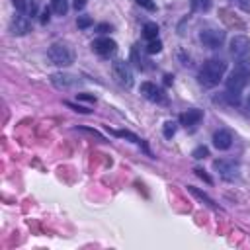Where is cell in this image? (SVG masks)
<instances>
[{
  "mask_svg": "<svg viewBox=\"0 0 250 250\" xmlns=\"http://www.w3.org/2000/svg\"><path fill=\"white\" fill-rule=\"evenodd\" d=\"M250 84V62L240 61L227 78V92L238 96L246 86Z\"/></svg>",
  "mask_w": 250,
  "mask_h": 250,
  "instance_id": "cell-1",
  "label": "cell"
},
{
  "mask_svg": "<svg viewBox=\"0 0 250 250\" xmlns=\"http://www.w3.org/2000/svg\"><path fill=\"white\" fill-rule=\"evenodd\" d=\"M225 70H227V62L225 61H221V59H209V61L203 62V66L199 70V82L203 86H209V88L211 86H217L221 82Z\"/></svg>",
  "mask_w": 250,
  "mask_h": 250,
  "instance_id": "cell-2",
  "label": "cell"
},
{
  "mask_svg": "<svg viewBox=\"0 0 250 250\" xmlns=\"http://www.w3.org/2000/svg\"><path fill=\"white\" fill-rule=\"evenodd\" d=\"M47 55H49L51 62L57 64V66H68V64L74 62V53H72V49H70L68 45H64V43H53V45L49 47Z\"/></svg>",
  "mask_w": 250,
  "mask_h": 250,
  "instance_id": "cell-3",
  "label": "cell"
},
{
  "mask_svg": "<svg viewBox=\"0 0 250 250\" xmlns=\"http://www.w3.org/2000/svg\"><path fill=\"white\" fill-rule=\"evenodd\" d=\"M230 55L238 61H246L250 55V39L246 35H234L230 39Z\"/></svg>",
  "mask_w": 250,
  "mask_h": 250,
  "instance_id": "cell-4",
  "label": "cell"
},
{
  "mask_svg": "<svg viewBox=\"0 0 250 250\" xmlns=\"http://www.w3.org/2000/svg\"><path fill=\"white\" fill-rule=\"evenodd\" d=\"M111 72H113V78H115L121 86H125V88H131V86H133V72H131V68H129L127 62L115 61L113 66H111Z\"/></svg>",
  "mask_w": 250,
  "mask_h": 250,
  "instance_id": "cell-5",
  "label": "cell"
},
{
  "mask_svg": "<svg viewBox=\"0 0 250 250\" xmlns=\"http://www.w3.org/2000/svg\"><path fill=\"white\" fill-rule=\"evenodd\" d=\"M199 39H201V43H203L205 47L217 49V47H221L223 41H225V31H221V29H203V31L199 33Z\"/></svg>",
  "mask_w": 250,
  "mask_h": 250,
  "instance_id": "cell-6",
  "label": "cell"
},
{
  "mask_svg": "<svg viewBox=\"0 0 250 250\" xmlns=\"http://www.w3.org/2000/svg\"><path fill=\"white\" fill-rule=\"evenodd\" d=\"M213 168L225 178V180H232L238 176V164L234 160H227V158H221V160H215L213 162Z\"/></svg>",
  "mask_w": 250,
  "mask_h": 250,
  "instance_id": "cell-7",
  "label": "cell"
},
{
  "mask_svg": "<svg viewBox=\"0 0 250 250\" xmlns=\"http://www.w3.org/2000/svg\"><path fill=\"white\" fill-rule=\"evenodd\" d=\"M92 49H94L96 53L107 57V55H113V53L117 51V43H115L113 39H109V37H100V39H96V41L92 43Z\"/></svg>",
  "mask_w": 250,
  "mask_h": 250,
  "instance_id": "cell-8",
  "label": "cell"
},
{
  "mask_svg": "<svg viewBox=\"0 0 250 250\" xmlns=\"http://www.w3.org/2000/svg\"><path fill=\"white\" fill-rule=\"evenodd\" d=\"M141 94H143L146 100H150V102H164L162 90L156 88V84H152V82H143V84H141Z\"/></svg>",
  "mask_w": 250,
  "mask_h": 250,
  "instance_id": "cell-9",
  "label": "cell"
},
{
  "mask_svg": "<svg viewBox=\"0 0 250 250\" xmlns=\"http://www.w3.org/2000/svg\"><path fill=\"white\" fill-rule=\"evenodd\" d=\"M213 145H215L219 150H227V148H230V145H232V135H230L229 131L221 129V131H217V133L213 135Z\"/></svg>",
  "mask_w": 250,
  "mask_h": 250,
  "instance_id": "cell-10",
  "label": "cell"
},
{
  "mask_svg": "<svg viewBox=\"0 0 250 250\" xmlns=\"http://www.w3.org/2000/svg\"><path fill=\"white\" fill-rule=\"evenodd\" d=\"M51 82H53L57 88H70V86H74V84L78 82V78H76V76H72V74L55 72V74L51 76Z\"/></svg>",
  "mask_w": 250,
  "mask_h": 250,
  "instance_id": "cell-11",
  "label": "cell"
},
{
  "mask_svg": "<svg viewBox=\"0 0 250 250\" xmlns=\"http://www.w3.org/2000/svg\"><path fill=\"white\" fill-rule=\"evenodd\" d=\"M10 29H12L14 35H25V33L31 29V23H29L23 16H16V18L12 20V23H10Z\"/></svg>",
  "mask_w": 250,
  "mask_h": 250,
  "instance_id": "cell-12",
  "label": "cell"
},
{
  "mask_svg": "<svg viewBox=\"0 0 250 250\" xmlns=\"http://www.w3.org/2000/svg\"><path fill=\"white\" fill-rule=\"evenodd\" d=\"M201 117H203V111H201V109H188V111H184V113L180 115V123L186 125V127H191V125L199 123Z\"/></svg>",
  "mask_w": 250,
  "mask_h": 250,
  "instance_id": "cell-13",
  "label": "cell"
},
{
  "mask_svg": "<svg viewBox=\"0 0 250 250\" xmlns=\"http://www.w3.org/2000/svg\"><path fill=\"white\" fill-rule=\"evenodd\" d=\"M51 10L57 16H64L68 10V0H51Z\"/></svg>",
  "mask_w": 250,
  "mask_h": 250,
  "instance_id": "cell-14",
  "label": "cell"
},
{
  "mask_svg": "<svg viewBox=\"0 0 250 250\" xmlns=\"http://www.w3.org/2000/svg\"><path fill=\"white\" fill-rule=\"evenodd\" d=\"M188 191H189L191 195H195L197 199H201V201H205V203H207L209 207H215V201H213V199H211V197H209L207 193H203V191H199L197 188H193V186H188Z\"/></svg>",
  "mask_w": 250,
  "mask_h": 250,
  "instance_id": "cell-15",
  "label": "cell"
},
{
  "mask_svg": "<svg viewBox=\"0 0 250 250\" xmlns=\"http://www.w3.org/2000/svg\"><path fill=\"white\" fill-rule=\"evenodd\" d=\"M143 35L150 41V39H156V35H158V25L156 23H152V21H148V23H145V29H143Z\"/></svg>",
  "mask_w": 250,
  "mask_h": 250,
  "instance_id": "cell-16",
  "label": "cell"
},
{
  "mask_svg": "<svg viewBox=\"0 0 250 250\" xmlns=\"http://www.w3.org/2000/svg\"><path fill=\"white\" fill-rule=\"evenodd\" d=\"M209 8H211V0H191L193 12H207Z\"/></svg>",
  "mask_w": 250,
  "mask_h": 250,
  "instance_id": "cell-17",
  "label": "cell"
},
{
  "mask_svg": "<svg viewBox=\"0 0 250 250\" xmlns=\"http://www.w3.org/2000/svg\"><path fill=\"white\" fill-rule=\"evenodd\" d=\"M109 133H113V135H117V137H123V139H129V141H133V143H137V145H143V141H141L135 133H131V131H109Z\"/></svg>",
  "mask_w": 250,
  "mask_h": 250,
  "instance_id": "cell-18",
  "label": "cell"
},
{
  "mask_svg": "<svg viewBox=\"0 0 250 250\" xmlns=\"http://www.w3.org/2000/svg\"><path fill=\"white\" fill-rule=\"evenodd\" d=\"M160 51H162V43L158 39H150L148 45H146V53L154 55V53H160Z\"/></svg>",
  "mask_w": 250,
  "mask_h": 250,
  "instance_id": "cell-19",
  "label": "cell"
},
{
  "mask_svg": "<svg viewBox=\"0 0 250 250\" xmlns=\"http://www.w3.org/2000/svg\"><path fill=\"white\" fill-rule=\"evenodd\" d=\"M162 133H164L166 139H172L174 133H176V123H174V121H166L164 127H162Z\"/></svg>",
  "mask_w": 250,
  "mask_h": 250,
  "instance_id": "cell-20",
  "label": "cell"
},
{
  "mask_svg": "<svg viewBox=\"0 0 250 250\" xmlns=\"http://www.w3.org/2000/svg\"><path fill=\"white\" fill-rule=\"evenodd\" d=\"M191 156L199 160V158H205V156H209V150H207V146H197V148H193Z\"/></svg>",
  "mask_w": 250,
  "mask_h": 250,
  "instance_id": "cell-21",
  "label": "cell"
},
{
  "mask_svg": "<svg viewBox=\"0 0 250 250\" xmlns=\"http://www.w3.org/2000/svg\"><path fill=\"white\" fill-rule=\"evenodd\" d=\"M76 23H78V27H80V29H86V27H90V25H92V18H88V16H80Z\"/></svg>",
  "mask_w": 250,
  "mask_h": 250,
  "instance_id": "cell-22",
  "label": "cell"
},
{
  "mask_svg": "<svg viewBox=\"0 0 250 250\" xmlns=\"http://www.w3.org/2000/svg\"><path fill=\"white\" fill-rule=\"evenodd\" d=\"M137 4L139 6H143L145 10H148V12H154L156 10V6H154V2L152 0H137Z\"/></svg>",
  "mask_w": 250,
  "mask_h": 250,
  "instance_id": "cell-23",
  "label": "cell"
},
{
  "mask_svg": "<svg viewBox=\"0 0 250 250\" xmlns=\"http://www.w3.org/2000/svg\"><path fill=\"white\" fill-rule=\"evenodd\" d=\"M236 6H240L244 12H250V0H232Z\"/></svg>",
  "mask_w": 250,
  "mask_h": 250,
  "instance_id": "cell-24",
  "label": "cell"
},
{
  "mask_svg": "<svg viewBox=\"0 0 250 250\" xmlns=\"http://www.w3.org/2000/svg\"><path fill=\"white\" fill-rule=\"evenodd\" d=\"M193 172H195V174H197V176H199V178H201V180H205V182H207V184H211V182H213V180H211V178H209V176H207V174H205V172H203V170H199V168H195V170H193Z\"/></svg>",
  "mask_w": 250,
  "mask_h": 250,
  "instance_id": "cell-25",
  "label": "cell"
},
{
  "mask_svg": "<svg viewBox=\"0 0 250 250\" xmlns=\"http://www.w3.org/2000/svg\"><path fill=\"white\" fill-rule=\"evenodd\" d=\"M76 98L78 100H86V102H96V98L94 96H88V94H76Z\"/></svg>",
  "mask_w": 250,
  "mask_h": 250,
  "instance_id": "cell-26",
  "label": "cell"
},
{
  "mask_svg": "<svg viewBox=\"0 0 250 250\" xmlns=\"http://www.w3.org/2000/svg\"><path fill=\"white\" fill-rule=\"evenodd\" d=\"M66 105H70L74 111H80V113H88L90 109H86V107H82V105H74V104H66Z\"/></svg>",
  "mask_w": 250,
  "mask_h": 250,
  "instance_id": "cell-27",
  "label": "cell"
},
{
  "mask_svg": "<svg viewBox=\"0 0 250 250\" xmlns=\"http://www.w3.org/2000/svg\"><path fill=\"white\" fill-rule=\"evenodd\" d=\"M72 6H74L76 10H82V8L86 6V0H72Z\"/></svg>",
  "mask_w": 250,
  "mask_h": 250,
  "instance_id": "cell-28",
  "label": "cell"
},
{
  "mask_svg": "<svg viewBox=\"0 0 250 250\" xmlns=\"http://www.w3.org/2000/svg\"><path fill=\"white\" fill-rule=\"evenodd\" d=\"M14 6L23 12V10H25V0H14Z\"/></svg>",
  "mask_w": 250,
  "mask_h": 250,
  "instance_id": "cell-29",
  "label": "cell"
},
{
  "mask_svg": "<svg viewBox=\"0 0 250 250\" xmlns=\"http://www.w3.org/2000/svg\"><path fill=\"white\" fill-rule=\"evenodd\" d=\"M109 29H111V27H109L107 23H102V25H98V31H100V33H105V31H109Z\"/></svg>",
  "mask_w": 250,
  "mask_h": 250,
  "instance_id": "cell-30",
  "label": "cell"
},
{
  "mask_svg": "<svg viewBox=\"0 0 250 250\" xmlns=\"http://www.w3.org/2000/svg\"><path fill=\"white\" fill-rule=\"evenodd\" d=\"M41 21L45 23V21H49V12H43V18H41Z\"/></svg>",
  "mask_w": 250,
  "mask_h": 250,
  "instance_id": "cell-31",
  "label": "cell"
},
{
  "mask_svg": "<svg viewBox=\"0 0 250 250\" xmlns=\"http://www.w3.org/2000/svg\"><path fill=\"white\" fill-rule=\"evenodd\" d=\"M170 82H172V76H170V74H166V76H164V84H170Z\"/></svg>",
  "mask_w": 250,
  "mask_h": 250,
  "instance_id": "cell-32",
  "label": "cell"
},
{
  "mask_svg": "<svg viewBox=\"0 0 250 250\" xmlns=\"http://www.w3.org/2000/svg\"><path fill=\"white\" fill-rule=\"evenodd\" d=\"M248 109H250V96H248Z\"/></svg>",
  "mask_w": 250,
  "mask_h": 250,
  "instance_id": "cell-33",
  "label": "cell"
}]
</instances>
